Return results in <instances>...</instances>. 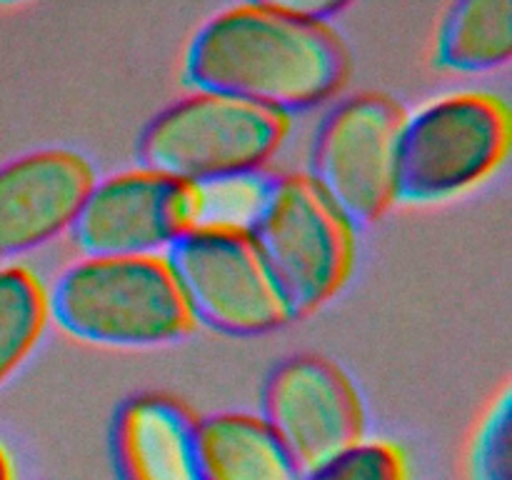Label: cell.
<instances>
[{
  "label": "cell",
  "instance_id": "30bf717a",
  "mask_svg": "<svg viewBox=\"0 0 512 480\" xmlns=\"http://www.w3.org/2000/svg\"><path fill=\"white\" fill-rule=\"evenodd\" d=\"M95 180L93 165L68 148L33 150L0 165V260L73 228Z\"/></svg>",
  "mask_w": 512,
  "mask_h": 480
},
{
  "label": "cell",
  "instance_id": "277c9868",
  "mask_svg": "<svg viewBox=\"0 0 512 480\" xmlns=\"http://www.w3.org/2000/svg\"><path fill=\"white\" fill-rule=\"evenodd\" d=\"M510 110L480 90L435 98L405 115L398 150V203L433 205L463 195L505 163Z\"/></svg>",
  "mask_w": 512,
  "mask_h": 480
},
{
  "label": "cell",
  "instance_id": "7a4b0ae2",
  "mask_svg": "<svg viewBox=\"0 0 512 480\" xmlns=\"http://www.w3.org/2000/svg\"><path fill=\"white\" fill-rule=\"evenodd\" d=\"M50 320L83 343L153 348L195 328L165 255L83 258L48 290Z\"/></svg>",
  "mask_w": 512,
  "mask_h": 480
},
{
  "label": "cell",
  "instance_id": "9a60e30c",
  "mask_svg": "<svg viewBox=\"0 0 512 480\" xmlns=\"http://www.w3.org/2000/svg\"><path fill=\"white\" fill-rule=\"evenodd\" d=\"M273 183L275 175L263 173V170L195 183L200 193L198 228L240 230V233L253 235L255 223L260 220L270 198Z\"/></svg>",
  "mask_w": 512,
  "mask_h": 480
},
{
  "label": "cell",
  "instance_id": "ac0fdd59",
  "mask_svg": "<svg viewBox=\"0 0 512 480\" xmlns=\"http://www.w3.org/2000/svg\"><path fill=\"white\" fill-rule=\"evenodd\" d=\"M15 470H13V460H10L8 450L0 445V480H13Z\"/></svg>",
  "mask_w": 512,
  "mask_h": 480
},
{
  "label": "cell",
  "instance_id": "52a82bcc",
  "mask_svg": "<svg viewBox=\"0 0 512 480\" xmlns=\"http://www.w3.org/2000/svg\"><path fill=\"white\" fill-rule=\"evenodd\" d=\"M405 110L385 93H358L325 115L310 153V178L353 225L398 203V150Z\"/></svg>",
  "mask_w": 512,
  "mask_h": 480
},
{
  "label": "cell",
  "instance_id": "ba28073f",
  "mask_svg": "<svg viewBox=\"0 0 512 480\" xmlns=\"http://www.w3.org/2000/svg\"><path fill=\"white\" fill-rule=\"evenodd\" d=\"M198 220V185L138 165L95 180L70 233L85 258H140L163 255Z\"/></svg>",
  "mask_w": 512,
  "mask_h": 480
},
{
  "label": "cell",
  "instance_id": "5bb4252c",
  "mask_svg": "<svg viewBox=\"0 0 512 480\" xmlns=\"http://www.w3.org/2000/svg\"><path fill=\"white\" fill-rule=\"evenodd\" d=\"M48 320L43 280L25 265H0V385L33 353Z\"/></svg>",
  "mask_w": 512,
  "mask_h": 480
},
{
  "label": "cell",
  "instance_id": "3957f363",
  "mask_svg": "<svg viewBox=\"0 0 512 480\" xmlns=\"http://www.w3.org/2000/svg\"><path fill=\"white\" fill-rule=\"evenodd\" d=\"M290 133V118L220 93L185 95L160 110L138 140L140 168L185 183L263 168Z\"/></svg>",
  "mask_w": 512,
  "mask_h": 480
},
{
  "label": "cell",
  "instance_id": "7c38bea8",
  "mask_svg": "<svg viewBox=\"0 0 512 480\" xmlns=\"http://www.w3.org/2000/svg\"><path fill=\"white\" fill-rule=\"evenodd\" d=\"M200 480H298L300 468L260 415L218 413L195 430Z\"/></svg>",
  "mask_w": 512,
  "mask_h": 480
},
{
  "label": "cell",
  "instance_id": "4fadbf2b",
  "mask_svg": "<svg viewBox=\"0 0 512 480\" xmlns=\"http://www.w3.org/2000/svg\"><path fill=\"white\" fill-rule=\"evenodd\" d=\"M512 55L510 0H463L450 5L438 30L435 63L450 73H490Z\"/></svg>",
  "mask_w": 512,
  "mask_h": 480
},
{
  "label": "cell",
  "instance_id": "2e32d148",
  "mask_svg": "<svg viewBox=\"0 0 512 480\" xmlns=\"http://www.w3.org/2000/svg\"><path fill=\"white\" fill-rule=\"evenodd\" d=\"M408 458L393 440L363 438L335 458L300 473L298 480H408Z\"/></svg>",
  "mask_w": 512,
  "mask_h": 480
},
{
  "label": "cell",
  "instance_id": "8fae6325",
  "mask_svg": "<svg viewBox=\"0 0 512 480\" xmlns=\"http://www.w3.org/2000/svg\"><path fill=\"white\" fill-rule=\"evenodd\" d=\"M198 420L160 393L128 398L113 420V463L120 480H200Z\"/></svg>",
  "mask_w": 512,
  "mask_h": 480
},
{
  "label": "cell",
  "instance_id": "6da1fadb",
  "mask_svg": "<svg viewBox=\"0 0 512 480\" xmlns=\"http://www.w3.org/2000/svg\"><path fill=\"white\" fill-rule=\"evenodd\" d=\"M343 3H243L205 20L185 53L193 90L293 115L348 85L350 50L330 20Z\"/></svg>",
  "mask_w": 512,
  "mask_h": 480
},
{
  "label": "cell",
  "instance_id": "8992f818",
  "mask_svg": "<svg viewBox=\"0 0 512 480\" xmlns=\"http://www.w3.org/2000/svg\"><path fill=\"white\" fill-rule=\"evenodd\" d=\"M163 255L195 323L248 338L295 320L250 233L195 228Z\"/></svg>",
  "mask_w": 512,
  "mask_h": 480
},
{
  "label": "cell",
  "instance_id": "9c48e42d",
  "mask_svg": "<svg viewBox=\"0 0 512 480\" xmlns=\"http://www.w3.org/2000/svg\"><path fill=\"white\" fill-rule=\"evenodd\" d=\"M260 418L300 473L365 438V408L353 380L318 355H295L270 373Z\"/></svg>",
  "mask_w": 512,
  "mask_h": 480
},
{
  "label": "cell",
  "instance_id": "e0dca14e",
  "mask_svg": "<svg viewBox=\"0 0 512 480\" xmlns=\"http://www.w3.org/2000/svg\"><path fill=\"white\" fill-rule=\"evenodd\" d=\"M510 388L485 413L470 445V480H512L510 470Z\"/></svg>",
  "mask_w": 512,
  "mask_h": 480
},
{
  "label": "cell",
  "instance_id": "5b68a950",
  "mask_svg": "<svg viewBox=\"0 0 512 480\" xmlns=\"http://www.w3.org/2000/svg\"><path fill=\"white\" fill-rule=\"evenodd\" d=\"M253 238L295 320L315 313L348 283L355 263V225L308 173L275 175Z\"/></svg>",
  "mask_w": 512,
  "mask_h": 480
}]
</instances>
